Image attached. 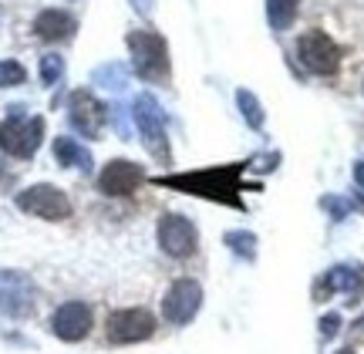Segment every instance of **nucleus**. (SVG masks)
Wrapping results in <instances>:
<instances>
[{
    "label": "nucleus",
    "mask_w": 364,
    "mask_h": 354,
    "mask_svg": "<svg viewBox=\"0 0 364 354\" xmlns=\"http://www.w3.org/2000/svg\"><path fill=\"white\" fill-rule=\"evenodd\" d=\"M159 247H162V253H169L176 260L193 257L196 247H199V233H196L193 220H186L179 213H166L159 220Z\"/></svg>",
    "instance_id": "9d476101"
},
{
    "label": "nucleus",
    "mask_w": 364,
    "mask_h": 354,
    "mask_svg": "<svg viewBox=\"0 0 364 354\" xmlns=\"http://www.w3.org/2000/svg\"><path fill=\"white\" fill-rule=\"evenodd\" d=\"M338 354H354V348H341V351Z\"/></svg>",
    "instance_id": "cd10ccee"
},
{
    "label": "nucleus",
    "mask_w": 364,
    "mask_h": 354,
    "mask_svg": "<svg viewBox=\"0 0 364 354\" xmlns=\"http://www.w3.org/2000/svg\"><path fill=\"white\" fill-rule=\"evenodd\" d=\"M75 27H78V21L68 11H58V7L41 11L38 17H34V34H38L41 41H68L75 34Z\"/></svg>",
    "instance_id": "2eb2a0df"
},
{
    "label": "nucleus",
    "mask_w": 364,
    "mask_h": 354,
    "mask_svg": "<svg viewBox=\"0 0 364 354\" xmlns=\"http://www.w3.org/2000/svg\"><path fill=\"white\" fill-rule=\"evenodd\" d=\"M54 159H58L61 166H68V169H81V172H91V166H95V159H91L88 149H85L78 139H68V135L54 139Z\"/></svg>",
    "instance_id": "dca6fc26"
},
{
    "label": "nucleus",
    "mask_w": 364,
    "mask_h": 354,
    "mask_svg": "<svg viewBox=\"0 0 364 354\" xmlns=\"http://www.w3.org/2000/svg\"><path fill=\"white\" fill-rule=\"evenodd\" d=\"M321 206H324L334 220H344V216L351 213V206H348V203H341V199H334V196H324V199H321Z\"/></svg>",
    "instance_id": "b1692460"
},
{
    "label": "nucleus",
    "mask_w": 364,
    "mask_h": 354,
    "mask_svg": "<svg viewBox=\"0 0 364 354\" xmlns=\"http://www.w3.org/2000/svg\"><path fill=\"white\" fill-rule=\"evenodd\" d=\"M331 294H344L348 304H358L364 297V267L361 263H338L314 284V301H324Z\"/></svg>",
    "instance_id": "1a4fd4ad"
},
{
    "label": "nucleus",
    "mask_w": 364,
    "mask_h": 354,
    "mask_svg": "<svg viewBox=\"0 0 364 354\" xmlns=\"http://www.w3.org/2000/svg\"><path fill=\"white\" fill-rule=\"evenodd\" d=\"M300 0H267V21L273 31H287V27L297 21Z\"/></svg>",
    "instance_id": "f3484780"
},
{
    "label": "nucleus",
    "mask_w": 364,
    "mask_h": 354,
    "mask_svg": "<svg viewBox=\"0 0 364 354\" xmlns=\"http://www.w3.org/2000/svg\"><path fill=\"white\" fill-rule=\"evenodd\" d=\"M132 115H135V125H139V135H142L145 149L152 152L156 162L162 166H172V149H169V132H166V112L152 95H139L135 105H132Z\"/></svg>",
    "instance_id": "20e7f679"
},
{
    "label": "nucleus",
    "mask_w": 364,
    "mask_h": 354,
    "mask_svg": "<svg viewBox=\"0 0 364 354\" xmlns=\"http://www.w3.org/2000/svg\"><path fill=\"white\" fill-rule=\"evenodd\" d=\"M226 247L233 250L240 260H257V236L250 233V230H230L226 233Z\"/></svg>",
    "instance_id": "6ab92c4d"
},
{
    "label": "nucleus",
    "mask_w": 364,
    "mask_h": 354,
    "mask_svg": "<svg viewBox=\"0 0 364 354\" xmlns=\"http://www.w3.org/2000/svg\"><path fill=\"white\" fill-rule=\"evenodd\" d=\"M51 331L58 341H68V344H78L88 338L91 331V307L85 301H68L61 304L51 317Z\"/></svg>",
    "instance_id": "ddd939ff"
},
{
    "label": "nucleus",
    "mask_w": 364,
    "mask_h": 354,
    "mask_svg": "<svg viewBox=\"0 0 364 354\" xmlns=\"http://www.w3.org/2000/svg\"><path fill=\"white\" fill-rule=\"evenodd\" d=\"M132 4H135L139 14H152V7H156V0H132Z\"/></svg>",
    "instance_id": "a878e982"
},
{
    "label": "nucleus",
    "mask_w": 364,
    "mask_h": 354,
    "mask_svg": "<svg viewBox=\"0 0 364 354\" xmlns=\"http://www.w3.org/2000/svg\"><path fill=\"white\" fill-rule=\"evenodd\" d=\"M297 58L311 75H324V78L338 75V68H341V48L334 44L331 34H324V31H307V34H300Z\"/></svg>",
    "instance_id": "39448f33"
},
{
    "label": "nucleus",
    "mask_w": 364,
    "mask_h": 354,
    "mask_svg": "<svg viewBox=\"0 0 364 354\" xmlns=\"http://www.w3.org/2000/svg\"><path fill=\"white\" fill-rule=\"evenodd\" d=\"M142 183H145V169L139 162H129V159H112L102 169V176H98V189L105 196H132Z\"/></svg>",
    "instance_id": "4468645a"
},
{
    "label": "nucleus",
    "mask_w": 364,
    "mask_h": 354,
    "mask_svg": "<svg viewBox=\"0 0 364 354\" xmlns=\"http://www.w3.org/2000/svg\"><path fill=\"white\" fill-rule=\"evenodd\" d=\"M351 338H354V341H361V344H364V314L351 324Z\"/></svg>",
    "instance_id": "393cba45"
},
{
    "label": "nucleus",
    "mask_w": 364,
    "mask_h": 354,
    "mask_svg": "<svg viewBox=\"0 0 364 354\" xmlns=\"http://www.w3.org/2000/svg\"><path fill=\"white\" fill-rule=\"evenodd\" d=\"M44 142V118L24 115V108H11V115L0 122V149L14 159H31Z\"/></svg>",
    "instance_id": "7ed1b4c3"
},
{
    "label": "nucleus",
    "mask_w": 364,
    "mask_h": 354,
    "mask_svg": "<svg viewBox=\"0 0 364 354\" xmlns=\"http://www.w3.org/2000/svg\"><path fill=\"white\" fill-rule=\"evenodd\" d=\"M105 115H108L105 105L88 88H78V92L71 95V102H68V122L85 139H98V132L105 129Z\"/></svg>",
    "instance_id": "f8f14e48"
},
{
    "label": "nucleus",
    "mask_w": 364,
    "mask_h": 354,
    "mask_svg": "<svg viewBox=\"0 0 364 354\" xmlns=\"http://www.w3.org/2000/svg\"><path fill=\"white\" fill-rule=\"evenodd\" d=\"M132 51V68L142 81L166 85L169 81V44L156 31H129L125 38Z\"/></svg>",
    "instance_id": "f03ea898"
},
{
    "label": "nucleus",
    "mask_w": 364,
    "mask_h": 354,
    "mask_svg": "<svg viewBox=\"0 0 364 354\" xmlns=\"http://www.w3.org/2000/svg\"><path fill=\"white\" fill-rule=\"evenodd\" d=\"M236 105H240V115H243V122H247L253 132H260L263 129V122H267V112H263L260 105V98L253 92H247V88H240L236 92Z\"/></svg>",
    "instance_id": "a211bd4d"
},
{
    "label": "nucleus",
    "mask_w": 364,
    "mask_h": 354,
    "mask_svg": "<svg viewBox=\"0 0 364 354\" xmlns=\"http://www.w3.org/2000/svg\"><path fill=\"white\" fill-rule=\"evenodd\" d=\"M125 81H129V75H125V68H122V65H105V68H98V71H95V85L112 88V92L125 88Z\"/></svg>",
    "instance_id": "aec40b11"
},
{
    "label": "nucleus",
    "mask_w": 364,
    "mask_h": 354,
    "mask_svg": "<svg viewBox=\"0 0 364 354\" xmlns=\"http://www.w3.org/2000/svg\"><path fill=\"white\" fill-rule=\"evenodd\" d=\"M240 172H243V162H236V166H213V169H196V172H182V176H159L156 186H169V189L189 193V196L240 206V196H236Z\"/></svg>",
    "instance_id": "f257e3e1"
},
{
    "label": "nucleus",
    "mask_w": 364,
    "mask_h": 354,
    "mask_svg": "<svg viewBox=\"0 0 364 354\" xmlns=\"http://www.w3.org/2000/svg\"><path fill=\"white\" fill-rule=\"evenodd\" d=\"M17 210L31 213L38 220H48V223H61L71 216V199L51 183H38L27 186L24 193H17Z\"/></svg>",
    "instance_id": "423d86ee"
},
{
    "label": "nucleus",
    "mask_w": 364,
    "mask_h": 354,
    "mask_svg": "<svg viewBox=\"0 0 364 354\" xmlns=\"http://www.w3.org/2000/svg\"><path fill=\"white\" fill-rule=\"evenodd\" d=\"M27 81V71L21 61H0V88H17Z\"/></svg>",
    "instance_id": "4be33fe9"
},
{
    "label": "nucleus",
    "mask_w": 364,
    "mask_h": 354,
    "mask_svg": "<svg viewBox=\"0 0 364 354\" xmlns=\"http://www.w3.org/2000/svg\"><path fill=\"white\" fill-rule=\"evenodd\" d=\"M358 206H361V210H364V193H361V196H358Z\"/></svg>",
    "instance_id": "c85d7f7f"
},
{
    "label": "nucleus",
    "mask_w": 364,
    "mask_h": 354,
    "mask_svg": "<svg viewBox=\"0 0 364 354\" xmlns=\"http://www.w3.org/2000/svg\"><path fill=\"white\" fill-rule=\"evenodd\" d=\"M199 307H203V287L189 280V277H182L169 287L166 294V301H162V314L169 324H189L196 314H199Z\"/></svg>",
    "instance_id": "9b49d317"
},
{
    "label": "nucleus",
    "mask_w": 364,
    "mask_h": 354,
    "mask_svg": "<svg viewBox=\"0 0 364 354\" xmlns=\"http://www.w3.org/2000/svg\"><path fill=\"white\" fill-rule=\"evenodd\" d=\"M34 301H38V290L31 277L21 270H0V314L24 321L34 314Z\"/></svg>",
    "instance_id": "0eeeda50"
},
{
    "label": "nucleus",
    "mask_w": 364,
    "mask_h": 354,
    "mask_svg": "<svg viewBox=\"0 0 364 354\" xmlns=\"http://www.w3.org/2000/svg\"><path fill=\"white\" fill-rule=\"evenodd\" d=\"M354 183L358 189H364V162H354Z\"/></svg>",
    "instance_id": "bb28decb"
},
{
    "label": "nucleus",
    "mask_w": 364,
    "mask_h": 354,
    "mask_svg": "<svg viewBox=\"0 0 364 354\" xmlns=\"http://www.w3.org/2000/svg\"><path fill=\"white\" fill-rule=\"evenodd\" d=\"M317 328H321V338H324V341H331V338L341 331V314H324L321 321H317Z\"/></svg>",
    "instance_id": "5701e85b"
},
{
    "label": "nucleus",
    "mask_w": 364,
    "mask_h": 354,
    "mask_svg": "<svg viewBox=\"0 0 364 354\" xmlns=\"http://www.w3.org/2000/svg\"><path fill=\"white\" fill-rule=\"evenodd\" d=\"M108 341L112 344H139L156 334V314L145 307H125L108 317Z\"/></svg>",
    "instance_id": "6e6552de"
},
{
    "label": "nucleus",
    "mask_w": 364,
    "mask_h": 354,
    "mask_svg": "<svg viewBox=\"0 0 364 354\" xmlns=\"http://www.w3.org/2000/svg\"><path fill=\"white\" fill-rule=\"evenodd\" d=\"M61 78H65V58H61V54H44V58H41V81L51 88V85H58Z\"/></svg>",
    "instance_id": "412c9836"
}]
</instances>
